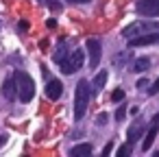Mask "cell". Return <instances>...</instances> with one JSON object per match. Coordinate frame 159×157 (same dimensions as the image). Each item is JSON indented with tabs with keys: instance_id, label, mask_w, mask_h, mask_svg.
<instances>
[{
	"instance_id": "1",
	"label": "cell",
	"mask_w": 159,
	"mask_h": 157,
	"mask_svg": "<svg viewBox=\"0 0 159 157\" xmlns=\"http://www.w3.org/2000/svg\"><path fill=\"white\" fill-rule=\"evenodd\" d=\"M89 96H92V85L87 81H79L74 90V118L76 120H83L87 105H89Z\"/></svg>"
},
{
	"instance_id": "2",
	"label": "cell",
	"mask_w": 159,
	"mask_h": 157,
	"mask_svg": "<svg viewBox=\"0 0 159 157\" xmlns=\"http://www.w3.org/2000/svg\"><path fill=\"white\" fill-rule=\"evenodd\" d=\"M13 76L18 81V98L22 103H31L33 96H35V83H33L31 74H26L24 70H18Z\"/></svg>"
},
{
	"instance_id": "3",
	"label": "cell",
	"mask_w": 159,
	"mask_h": 157,
	"mask_svg": "<svg viewBox=\"0 0 159 157\" xmlns=\"http://www.w3.org/2000/svg\"><path fill=\"white\" fill-rule=\"evenodd\" d=\"M83 55H85V53H83L81 48L72 50L70 55H66V59L59 61L61 72H63V74H74L76 70H81V66H83Z\"/></svg>"
},
{
	"instance_id": "4",
	"label": "cell",
	"mask_w": 159,
	"mask_h": 157,
	"mask_svg": "<svg viewBox=\"0 0 159 157\" xmlns=\"http://www.w3.org/2000/svg\"><path fill=\"white\" fill-rule=\"evenodd\" d=\"M150 31H159V22H144V20H139V22L129 24V26L122 31V35H124L126 39H131V37H137V35L150 33Z\"/></svg>"
},
{
	"instance_id": "5",
	"label": "cell",
	"mask_w": 159,
	"mask_h": 157,
	"mask_svg": "<svg viewBox=\"0 0 159 157\" xmlns=\"http://www.w3.org/2000/svg\"><path fill=\"white\" fill-rule=\"evenodd\" d=\"M137 13L146 18H157L159 16V0H139L137 2Z\"/></svg>"
},
{
	"instance_id": "6",
	"label": "cell",
	"mask_w": 159,
	"mask_h": 157,
	"mask_svg": "<svg viewBox=\"0 0 159 157\" xmlns=\"http://www.w3.org/2000/svg\"><path fill=\"white\" fill-rule=\"evenodd\" d=\"M150 44H159V33L157 31H150V33H142L137 37H131L129 39V46L131 48H137V46H150Z\"/></svg>"
},
{
	"instance_id": "7",
	"label": "cell",
	"mask_w": 159,
	"mask_h": 157,
	"mask_svg": "<svg viewBox=\"0 0 159 157\" xmlns=\"http://www.w3.org/2000/svg\"><path fill=\"white\" fill-rule=\"evenodd\" d=\"M85 48H87V53H89V66H92V68H96V66L100 63V55H102L100 42H98V39H94V37H89V39H87V44H85Z\"/></svg>"
},
{
	"instance_id": "8",
	"label": "cell",
	"mask_w": 159,
	"mask_h": 157,
	"mask_svg": "<svg viewBox=\"0 0 159 157\" xmlns=\"http://www.w3.org/2000/svg\"><path fill=\"white\" fill-rule=\"evenodd\" d=\"M157 131H159V113L152 116V124H150V129H148V133H146V137H144V142H142V150H148V148L152 146V142H155V137H157Z\"/></svg>"
},
{
	"instance_id": "9",
	"label": "cell",
	"mask_w": 159,
	"mask_h": 157,
	"mask_svg": "<svg viewBox=\"0 0 159 157\" xmlns=\"http://www.w3.org/2000/svg\"><path fill=\"white\" fill-rule=\"evenodd\" d=\"M61 92H63V85H61V81H57V79H50V81L46 83V96H48L50 100H57V98L61 96Z\"/></svg>"
},
{
	"instance_id": "10",
	"label": "cell",
	"mask_w": 159,
	"mask_h": 157,
	"mask_svg": "<svg viewBox=\"0 0 159 157\" xmlns=\"http://www.w3.org/2000/svg\"><path fill=\"white\" fill-rule=\"evenodd\" d=\"M2 94H5V98H9V100H13V98L18 96V81H16V76H9V79L2 83Z\"/></svg>"
},
{
	"instance_id": "11",
	"label": "cell",
	"mask_w": 159,
	"mask_h": 157,
	"mask_svg": "<svg viewBox=\"0 0 159 157\" xmlns=\"http://www.w3.org/2000/svg\"><path fill=\"white\" fill-rule=\"evenodd\" d=\"M105 83H107V70H100L94 76V81H92V92L94 94H100V90L105 87Z\"/></svg>"
},
{
	"instance_id": "12",
	"label": "cell",
	"mask_w": 159,
	"mask_h": 157,
	"mask_svg": "<svg viewBox=\"0 0 159 157\" xmlns=\"http://www.w3.org/2000/svg\"><path fill=\"white\" fill-rule=\"evenodd\" d=\"M150 68V59L148 57H139L131 63V72H146Z\"/></svg>"
},
{
	"instance_id": "13",
	"label": "cell",
	"mask_w": 159,
	"mask_h": 157,
	"mask_svg": "<svg viewBox=\"0 0 159 157\" xmlns=\"http://www.w3.org/2000/svg\"><path fill=\"white\" fill-rule=\"evenodd\" d=\"M72 157H87L92 155V144H76L72 150H70Z\"/></svg>"
},
{
	"instance_id": "14",
	"label": "cell",
	"mask_w": 159,
	"mask_h": 157,
	"mask_svg": "<svg viewBox=\"0 0 159 157\" xmlns=\"http://www.w3.org/2000/svg\"><path fill=\"white\" fill-rule=\"evenodd\" d=\"M142 131H144V127H139V124L131 127V129H129V133H126V137H129V144H133L135 140H139V137H142Z\"/></svg>"
},
{
	"instance_id": "15",
	"label": "cell",
	"mask_w": 159,
	"mask_h": 157,
	"mask_svg": "<svg viewBox=\"0 0 159 157\" xmlns=\"http://www.w3.org/2000/svg\"><path fill=\"white\" fill-rule=\"evenodd\" d=\"M122 98H124V90H120V87H118V90H113V94H111V100H113V103H120Z\"/></svg>"
},
{
	"instance_id": "16",
	"label": "cell",
	"mask_w": 159,
	"mask_h": 157,
	"mask_svg": "<svg viewBox=\"0 0 159 157\" xmlns=\"http://www.w3.org/2000/svg\"><path fill=\"white\" fill-rule=\"evenodd\" d=\"M129 153H131V144H124V146L118 148V157H126Z\"/></svg>"
},
{
	"instance_id": "17",
	"label": "cell",
	"mask_w": 159,
	"mask_h": 157,
	"mask_svg": "<svg viewBox=\"0 0 159 157\" xmlns=\"http://www.w3.org/2000/svg\"><path fill=\"white\" fill-rule=\"evenodd\" d=\"M107 118H109V116H107L105 111L98 113V116H96V124H98V127H100V124H107Z\"/></svg>"
},
{
	"instance_id": "18",
	"label": "cell",
	"mask_w": 159,
	"mask_h": 157,
	"mask_svg": "<svg viewBox=\"0 0 159 157\" xmlns=\"http://www.w3.org/2000/svg\"><path fill=\"white\" fill-rule=\"evenodd\" d=\"M148 94H150V96H155V94H159V79H157V81H155V83H152V85L148 87Z\"/></svg>"
},
{
	"instance_id": "19",
	"label": "cell",
	"mask_w": 159,
	"mask_h": 157,
	"mask_svg": "<svg viewBox=\"0 0 159 157\" xmlns=\"http://www.w3.org/2000/svg\"><path fill=\"white\" fill-rule=\"evenodd\" d=\"M124 113H126V109H124V105H120L116 111V120H124Z\"/></svg>"
},
{
	"instance_id": "20",
	"label": "cell",
	"mask_w": 159,
	"mask_h": 157,
	"mask_svg": "<svg viewBox=\"0 0 159 157\" xmlns=\"http://www.w3.org/2000/svg\"><path fill=\"white\" fill-rule=\"evenodd\" d=\"M44 5H48V7H50V9H55V11H59V9H61V5H59V2H55V0H44Z\"/></svg>"
},
{
	"instance_id": "21",
	"label": "cell",
	"mask_w": 159,
	"mask_h": 157,
	"mask_svg": "<svg viewBox=\"0 0 159 157\" xmlns=\"http://www.w3.org/2000/svg\"><path fill=\"white\" fill-rule=\"evenodd\" d=\"M111 148H113V142H107V146L102 148V155H109V153H111Z\"/></svg>"
},
{
	"instance_id": "22",
	"label": "cell",
	"mask_w": 159,
	"mask_h": 157,
	"mask_svg": "<svg viewBox=\"0 0 159 157\" xmlns=\"http://www.w3.org/2000/svg\"><path fill=\"white\" fill-rule=\"evenodd\" d=\"M146 85H148V81H146V79H139V81H137V87H139V90H144Z\"/></svg>"
},
{
	"instance_id": "23",
	"label": "cell",
	"mask_w": 159,
	"mask_h": 157,
	"mask_svg": "<svg viewBox=\"0 0 159 157\" xmlns=\"http://www.w3.org/2000/svg\"><path fill=\"white\" fill-rule=\"evenodd\" d=\"M5 142H7V137H5V135H0V148L5 146Z\"/></svg>"
},
{
	"instance_id": "24",
	"label": "cell",
	"mask_w": 159,
	"mask_h": 157,
	"mask_svg": "<svg viewBox=\"0 0 159 157\" xmlns=\"http://www.w3.org/2000/svg\"><path fill=\"white\" fill-rule=\"evenodd\" d=\"M70 2H76V5H81V2H89V0H70Z\"/></svg>"
}]
</instances>
